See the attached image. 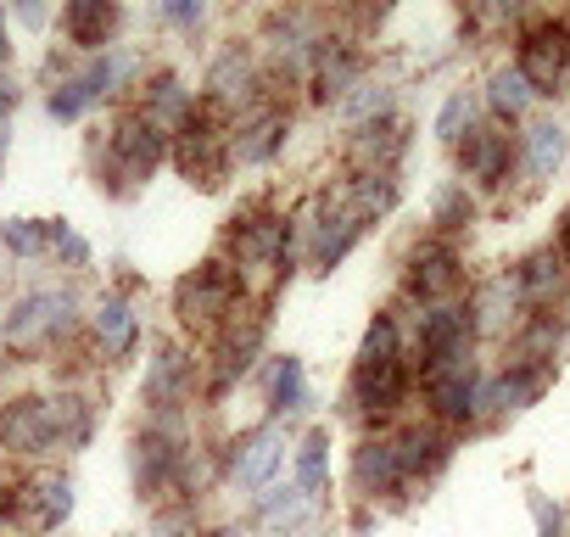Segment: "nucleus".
Segmentation results:
<instances>
[{
    "label": "nucleus",
    "instance_id": "f257e3e1",
    "mask_svg": "<svg viewBox=\"0 0 570 537\" xmlns=\"http://www.w3.org/2000/svg\"><path fill=\"white\" fill-rule=\"evenodd\" d=\"M470 331H475L470 309H459V303H431V309L420 314V370H425L431 381L464 370V359H470Z\"/></svg>",
    "mask_w": 570,
    "mask_h": 537
},
{
    "label": "nucleus",
    "instance_id": "f03ea898",
    "mask_svg": "<svg viewBox=\"0 0 570 537\" xmlns=\"http://www.w3.org/2000/svg\"><path fill=\"white\" fill-rule=\"evenodd\" d=\"M73 325V297L68 292H35L12 309L7 320V342L12 348H35V342H51V336H68Z\"/></svg>",
    "mask_w": 570,
    "mask_h": 537
},
{
    "label": "nucleus",
    "instance_id": "7ed1b4c3",
    "mask_svg": "<svg viewBox=\"0 0 570 537\" xmlns=\"http://www.w3.org/2000/svg\"><path fill=\"white\" fill-rule=\"evenodd\" d=\"M235 297H240V275H235V268H224V263H202L190 281H179V314H185L190 325L229 314Z\"/></svg>",
    "mask_w": 570,
    "mask_h": 537
},
{
    "label": "nucleus",
    "instance_id": "20e7f679",
    "mask_svg": "<svg viewBox=\"0 0 570 537\" xmlns=\"http://www.w3.org/2000/svg\"><path fill=\"white\" fill-rule=\"evenodd\" d=\"M163 152H168V135H163V124H151L146 113H129V118L118 124V135H112V163H118L129 179H151V168L163 163Z\"/></svg>",
    "mask_w": 570,
    "mask_h": 537
},
{
    "label": "nucleus",
    "instance_id": "39448f33",
    "mask_svg": "<svg viewBox=\"0 0 570 537\" xmlns=\"http://www.w3.org/2000/svg\"><path fill=\"white\" fill-rule=\"evenodd\" d=\"M564 57H570V40H564V29H537V35H525L520 40V74H525V85L537 90V96H548L553 85H559V74H564Z\"/></svg>",
    "mask_w": 570,
    "mask_h": 537
},
{
    "label": "nucleus",
    "instance_id": "423d86ee",
    "mask_svg": "<svg viewBox=\"0 0 570 537\" xmlns=\"http://www.w3.org/2000/svg\"><path fill=\"white\" fill-rule=\"evenodd\" d=\"M459 157H464V174L470 179H481V185H498L503 174H509V135L503 129H470L464 135V146H459Z\"/></svg>",
    "mask_w": 570,
    "mask_h": 537
},
{
    "label": "nucleus",
    "instance_id": "0eeeda50",
    "mask_svg": "<svg viewBox=\"0 0 570 537\" xmlns=\"http://www.w3.org/2000/svg\"><path fill=\"white\" fill-rule=\"evenodd\" d=\"M0 442L18 448V453H40V448H51V414H46V403H40V398L12 403L7 414H0Z\"/></svg>",
    "mask_w": 570,
    "mask_h": 537
},
{
    "label": "nucleus",
    "instance_id": "6e6552de",
    "mask_svg": "<svg viewBox=\"0 0 570 537\" xmlns=\"http://www.w3.org/2000/svg\"><path fill=\"white\" fill-rule=\"evenodd\" d=\"M185 387H190V359L179 348H157V359L146 370V403L151 409H179Z\"/></svg>",
    "mask_w": 570,
    "mask_h": 537
},
{
    "label": "nucleus",
    "instance_id": "1a4fd4ad",
    "mask_svg": "<svg viewBox=\"0 0 570 537\" xmlns=\"http://www.w3.org/2000/svg\"><path fill=\"white\" fill-rule=\"evenodd\" d=\"M353 481H358V492H397V481H403V470H397V442H386V437L358 442V453H353Z\"/></svg>",
    "mask_w": 570,
    "mask_h": 537
},
{
    "label": "nucleus",
    "instance_id": "9d476101",
    "mask_svg": "<svg viewBox=\"0 0 570 537\" xmlns=\"http://www.w3.org/2000/svg\"><path fill=\"white\" fill-rule=\"evenodd\" d=\"M409 286H414V297H425V303H442L448 292H459V257H453L448 246H425V252H414Z\"/></svg>",
    "mask_w": 570,
    "mask_h": 537
},
{
    "label": "nucleus",
    "instance_id": "9b49d317",
    "mask_svg": "<svg viewBox=\"0 0 570 537\" xmlns=\"http://www.w3.org/2000/svg\"><path fill=\"white\" fill-rule=\"evenodd\" d=\"M548 381H553V364H548V359H520V364H509V375L487 392V403H498V409H525V403L542 398Z\"/></svg>",
    "mask_w": 570,
    "mask_h": 537
},
{
    "label": "nucleus",
    "instance_id": "f8f14e48",
    "mask_svg": "<svg viewBox=\"0 0 570 537\" xmlns=\"http://www.w3.org/2000/svg\"><path fill=\"white\" fill-rule=\"evenodd\" d=\"M431 403H436V414H442V420H470V414L487 403V392H481L475 370L464 364V370H453V375H436V381H431Z\"/></svg>",
    "mask_w": 570,
    "mask_h": 537
},
{
    "label": "nucleus",
    "instance_id": "ddd939ff",
    "mask_svg": "<svg viewBox=\"0 0 570 537\" xmlns=\"http://www.w3.org/2000/svg\"><path fill=\"white\" fill-rule=\"evenodd\" d=\"M279 146H285V113H257L235 135V157L240 163H268Z\"/></svg>",
    "mask_w": 570,
    "mask_h": 537
},
{
    "label": "nucleus",
    "instance_id": "4468645a",
    "mask_svg": "<svg viewBox=\"0 0 570 537\" xmlns=\"http://www.w3.org/2000/svg\"><path fill=\"white\" fill-rule=\"evenodd\" d=\"M403 392H409V375H403V364H392V370H358V375H353V398H358L370 414H386V409H397V403H403Z\"/></svg>",
    "mask_w": 570,
    "mask_h": 537
},
{
    "label": "nucleus",
    "instance_id": "2eb2a0df",
    "mask_svg": "<svg viewBox=\"0 0 570 537\" xmlns=\"http://www.w3.org/2000/svg\"><path fill=\"white\" fill-rule=\"evenodd\" d=\"M279 437L274 431H252L246 442H240V453H235V476H240V487H268V476H274V465H279Z\"/></svg>",
    "mask_w": 570,
    "mask_h": 537
},
{
    "label": "nucleus",
    "instance_id": "dca6fc26",
    "mask_svg": "<svg viewBox=\"0 0 570 537\" xmlns=\"http://www.w3.org/2000/svg\"><path fill=\"white\" fill-rule=\"evenodd\" d=\"M62 23H68L73 46H107V35L118 29V7H107V0H73Z\"/></svg>",
    "mask_w": 570,
    "mask_h": 537
},
{
    "label": "nucleus",
    "instance_id": "f3484780",
    "mask_svg": "<svg viewBox=\"0 0 570 537\" xmlns=\"http://www.w3.org/2000/svg\"><path fill=\"white\" fill-rule=\"evenodd\" d=\"M364 235V218L358 213H336V218H325L320 224V235H314V268H336L347 252H353V241Z\"/></svg>",
    "mask_w": 570,
    "mask_h": 537
},
{
    "label": "nucleus",
    "instance_id": "a211bd4d",
    "mask_svg": "<svg viewBox=\"0 0 570 537\" xmlns=\"http://www.w3.org/2000/svg\"><path fill=\"white\" fill-rule=\"evenodd\" d=\"M436 465H448V437L442 431H409V437H397V470H403V481L409 476H425V470H436Z\"/></svg>",
    "mask_w": 570,
    "mask_h": 537
},
{
    "label": "nucleus",
    "instance_id": "6ab92c4d",
    "mask_svg": "<svg viewBox=\"0 0 570 537\" xmlns=\"http://www.w3.org/2000/svg\"><path fill=\"white\" fill-rule=\"evenodd\" d=\"M96 336H101L107 359H124V353L135 348V314H129L124 297H101V309H96Z\"/></svg>",
    "mask_w": 570,
    "mask_h": 537
},
{
    "label": "nucleus",
    "instance_id": "aec40b11",
    "mask_svg": "<svg viewBox=\"0 0 570 537\" xmlns=\"http://www.w3.org/2000/svg\"><path fill=\"white\" fill-rule=\"evenodd\" d=\"M403 336H397V320L392 314H375V325L364 331V348H358V370H392L403 364Z\"/></svg>",
    "mask_w": 570,
    "mask_h": 537
},
{
    "label": "nucleus",
    "instance_id": "412c9836",
    "mask_svg": "<svg viewBox=\"0 0 570 537\" xmlns=\"http://www.w3.org/2000/svg\"><path fill=\"white\" fill-rule=\"evenodd\" d=\"M531 85H525V74L520 68H498L492 79H487V101H492V113L498 118H520L525 107H531Z\"/></svg>",
    "mask_w": 570,
    "mask_h": 537
},
{
    "label": "nucleus",
    "instance_id": "4be33fe9",
    "mask_svg": "<svg viewBox=\"0 0 570 537\" xmlns=\"http://www.w3.org/2000/svg\"><path fill=\"white\" fill-rule=\"evenodd\" d=\"M559 163H564V129L559 124H537L525 135V168H531V179H553Z\"/></svg>",
    "mask_w": 570,
    "mask_h": 537
},
{
    "label": "nucleus",
    "instance_id": "5701e85b",
    "mask_svg": "<svg viewBox=\"0 0 570 537\" xmlns=\"http://www.w3.org/2000/svg\"><path fill=\"white\" fill-rule=\"evenodd\" d=\"M308 403V381H303V364L297 359H279L274 375H268V409L274 414H292Z\"/></svg>",
    "mask_w": 570,
    "mask_h": 537
},
{
    "label": "nucleus",
    "instance_id": "b1692460",
    "mask_svg": "<svg viewBox=\"0 0 570 537\" xmlns=\"http://www.w3.org/2000/svg\"><path fill=\"white\" fill-rule=\"evenodd\" d=\"M353 152H358V163H375V174H381V163H392V157L403 152V135H397V124H392V118H375V124H364V129H358Z\"/></svg>",
    "mask_w": 570,
    "mask_h": 537
},
{
    "label": "nucleus",
    "instance_id": "393cba45",
    "mask_svg": "<svg viewBox=\"0 0 570 537\" xmlns=\"http://www.w3.org/2000/svg\"><path fill=\"white\" fill-rule=\"evenodd\" d=\"M553 286H559V257H553V252H537V257H525V263H520V275H514V297L542 303Z\"/></svg>",
    "mask_w": 570,
    "mask_h": 537
},
{
    "label": "nucleus",
    "instance_id": "a878e982",
    "mask_svg": "<svg viewBox=\"0 0 570 537\" xmlns=\"http://www.w3.org/2000/svg\"><path fill=\"white\" fill-rule=\"evenodd\" d=\"M179 470V448L168 442V437H146L140 442V487L151 492V487H168V476Z\"/></svg>",
    "mask_w": 570,
    "mask_h": 537
},
{
    "label": "nucleus",
    "instance_id": "bb28decb",
    "mask_svg": "<svg viewBox=\"0 0 570 537\" xmlns=\"http://www.w3.org/2000/svg\"><path fill=\"white\" fill-rule=\"evenodd\" d=\"M35 498H40L35 526H40V531H51V526H62V520H68V509H73V481H68V476H46V481L35 487Z\"/></svg>",
    "mask_w": 570,
    "mask_h": 537
},
{
    "label": "nucleus",
    "instance_id": "cd10ccee",
    "mask_svg": "<svg viewBox=\"0 0 570 537\" xmlns=\"http://www.w3.org/2000/svg\"><path fill=\"white\" fill-rule=\"evenodd\" d=\"M325 459H331V437L325 431L303 437V448H297V487L303 492H320L325 487Z\"/></svg>",
    "mask_w": 570,
    "mask_h": 537
},
{
    "label": "nucleus",
    "instance_id": "c85d7f7f",
    "mask_svg": "<svg viewBox=\"0 0 570 537\" xmlns=\"http://www.w3.org/2000/svg\"><path fill=\"white\" fill-rule=\"evenodd\" d=\"M353 79H358V57L353 51H342V46L320 51V96H342Z\"/></svg>",
    "mask_w": 570,
    "mask_h": 537
},
{
    "label": "nucleus",
    "instance_id": "c756f323",
    "mask_svg": "<svg viewBox=\"0 0 570 537\" xmlns=\"http://www.w3.org/2000/svg\"><path fill=\"white\" fill-rule=\"evenodd\" d=\"M0 241H7L12 252H23V257H35V252L51 246V224L46 218H12V224H0Z\"/></svg>",
    "mask_w": 570,
    "mask_h": 537
},
{
    "label": "nucleus",
    "instance_id": "7c9ffc66",
    "mask_svg": "<svg viewBox=\"0 0 570 537\" xmlns=\"http://www.w3.org/2000/svg\"><path fill=\"white\" fill-rule=\"evenodd\" d=\"M146 118L151 124H163V118H190V101H185V90H179V79H157L151 85V96H146Z\"/></svg>",
    "mask_w": 570,
    "mask_h": 537
},
{
    "label": "nucleus",
    "instance_id": "2f4dec72",
    "mask_svg": "<svg viewBox=\"0 0 570 537\" xmlns=\"http://www.w3.org/2000/svg\"><path fill=\"white\" fill-rule=\"evenodd\" d=\"M240 85H246V57H240V46H235V51H224V57L213 62V74H207V90H213L218 101H229Z\"/></svg>",
    "mask_w": 570,
    "mask_h": 537
},
{
    "label": "nucleus",
    "instance_id": "473e14b6",
    "mask_svg": "<svg viewBox=\"0 0 570 537\" xmlns=\"http://www.w3.org/2000/svg\"><path fill=\"white\" fill-rule=\"evenodd\" d=\"M436 135H442L448 146H459V140L470 135V101H464V90L442 101V113H436Z\"/></svg>",
    "mask_w": 570,
    "mask_h": 537
},
{
    "label": "nucleus",
    "instance_id": "72a5a7b5",
    "mask_svg": "<svg viewBox=\"0 0 570 537\" xmlns=\"http://www.w3.org/2000/svg\"><path fill=\"white\" fill-rule=\"evenodd\" d=\"M436 224H448V230H464V224H470V196H464V185H448V191L436 196Z\"/></svg>",
    "mask_w": 570,
    "mask_h": 537
},
{
    "label": "nucleus",
    "instance_id": "f704fd0d",
    "mask_svg": "<svg viewBox=\"0 0 570 537\" xmlns=\"http://www.w3.org/2000/svg\"><path fill=\"white\" fill-rule=\"evenodd\" d=\"M51 252H57L62 263H73V268H79V263H90V246H85V235H73L62 218L51 224Z\"/></svg>",
    "mask_w": 570,
    "mask_h": 537
},
{
    "label": "nucleus",
    "instance_id": "c9c22d12",
    "mask_svg": "<svg viewBox=\"0 0 570 537\" xmlns=\"http://www.w3.org/2000/svg\"><path fill=\"white\" fill-rule=\"evenodd\" d=\"M386 107H392V90H358L353 101H347V118H358V124H370V118H386Z\"/></svg>",
    "mask_w": 570,
    "mask_h": 537
},
{
    "label": "nucleus",
    "instance_id": "e433bc0d",
    "mask_svg": "<svg viewBox=\"0 0 570 537\" xmlns=\"http://www.w3.org/2000/svg\"><path fill=\"white\" fill-rule=\"evenodd\" d=\"M90 107V90L79 85V79H68V85H57V96H51V113L57 118H79Z\"/></svg>",
    "mask_w": 570,
    "mask_h": 537
},
{
    "label": "nucleus",
    "instance_id": "4c0bfd02",
    "mask_svg": "<svg viewBox=\"0 0 570 537\" xmlns=\"http://www.w3.org/2000/svg\"><path fill=\"white\" fill-rule=\"evenodd\" d=\"M531 515H537V537H559V509L548 498H531Z\"/></svg>",
    "mask_w": 570,
    "mask_h": 537
},
{
    "label": "nucleus",
    "instance_id": "58836bf2",
    "mask_svg": "<svg viewBox=\"0 0 570 537\" xmlns=\"http://www.w3.org/2000/svg\"><path fill=\"white\" fill-rule=\"evenodd\" d=\"M303 487H274V498H263V515H279V509H297Z\"/></svg>",
    "mask_w": 570,
    "mask_h": 537
},
{
    "label": "nucleus",
    "instance_id": "ea45409f",
    "mask_svg": "<svg viewBox=\"0 0 570 537\" xmlns=\"http://www.w3.org/2000/svg\"><path fill=\"white\" fill-rule=\"evenodd\" d=\"M163 18H168V23H179V29H196V23H202V0H196V7H190V0H185V7H168Z\"/></svg>",
    "mask_w": 570,
    "mask_h": 537
},
{
    "label": "nucleus",
    "instance_id": "a19ab883",
    "mask_svg": "<svg viewBox=\"0 0 570 537\" xmlns=\"http://www.w3.org/2000/svg\"><path fill=\"white\" fill-rule=\"evenodd\" d=\"M12 509H18V487H12L7 476H0V520H7Z\"/></svg>",
    "mask_w": 570,
    "mask_h": 537
},
{
    "label": "nucleus",
    "instance_id": "79ce46f5",
    "mask_svg": "<svg viewBox=\"0 0 570 537\" xmlns=\"http://www.w3.org/2000/svg\"><path fill=\"white\" fill-rule=\"evenodd\" d=\"M12 107H18V90H12V79H7V74H0V118H7Z\"/></svg>",
    "mask_w": 570,
    "mask_h": 537
},
{
    "label": "nucleus",
    "instance_id": "37998d69",
    "mask_svg": "<svg viewBox=\"0 0 570 537\" xmlns=\"http://www.w3.org/2000/svg\"><path fill=\"white\" fill-rule=\"evenodd\" d=\"M559 241H564V252H570V207L559 213Z\"/></svg>",
    "mask_w": 570,
    "mask_h": 537
},
{
    "label": "nucleus",
    "instance_id": "c03bdc74",
    "mask_svg": "<svg viewBox=\"0 0 570 537\" xmlns=\"http://www.w3.org/2000/svg\"><path fill=\"white\" fill-rule=\"evenodd\" d=\"M7 51H12V40H7V29H0V62H7Z\"/></svg>",
    "mask_w": 570,
    "mask_h": 537
},
{
    "label": "nucleus",
    "instance_id": "a18cd8bd",
    "mask_svg": "<svg viewBox=\"0 0 570 537\" xmlns=\"http://www.w3.org/2000/svg\"><path fill=\"white\" fill-rule=\"evenodd\" d=\"M218 537H240V531H218Z\"/></svg>",
    "mask_w": 570,
    "mask_h": 537
},
{
    "label": "nucleus",
    "instance_id": "49530a36",
    "mask_svg": "<svg viewBox=\"0 0 570 537\" xmlns=\"http://www.w3.org/2000/svg\"><path fill=\"white\" fill-rule=\"evenodd\" d=\"M279 537H297V531H279Z\"/></svg>",
    "mask_w": 570,
    "mask_h": 537
},
{
    "label": "nucleus",
    "instance_id": "de8ad7c7",
    "mask_svg": "<svg viewBox=\"0 0 570 537\" xmlns=\"http://www.w3.org/2000/svg\"><path fill=\"white\" fill-rule=\"evenodd\" d=\"M564 40H570V23H564Z\"/></svg>",
    "mask_w": 570,
    "mask_h": 537
}]
</instances>
